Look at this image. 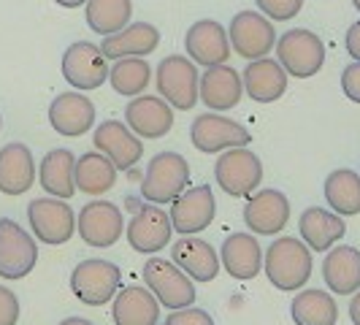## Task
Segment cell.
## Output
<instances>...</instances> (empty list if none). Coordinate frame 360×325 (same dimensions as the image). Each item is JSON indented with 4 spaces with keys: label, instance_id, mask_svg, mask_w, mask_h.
Segmentation results:
<instances>
[{
    "label": "cell",
    "instance_id": "cb8c5ba5",
    "mask_svg": "<svg viewBox=\"0 0 360 325\" xmlns=\"http://www.w3.org/2000/svg\"><path fill=\"white\" fill-rule=\"evenodd\" d=\"M241 84L244 92L257 103H276L288 92V73L276 60L260 57L250 60L247 71L241 73Z\"/></svg>",
    "mask_w": 360,
    "mask_h": 325
},
{
    "label": "cell",
    "instance_id": "d6986e66",
    "mask_svg": "<svg viewBox=\"0 0 360 325\" xmlns=\"http://www.w3.org/2000/svg\"><path fill=\"white\" fill-rule=\"evenodd\" d=\"M125 125L139 139H162L174 127V108L160 95H136L125 106Z\"/></svg>",
    "mask_w": 360,
    "mask_h": 325
},
{
    "label": "cell",
    "instance_id": "9c48e42d",
    "mask_svg": "<svg viewBox=\"0 0 360 325\" xmlns=\"http://www.w3.org/2000/svg\"><path fill=\"white\" fill-rule=\"evenodd\" d=\"M228 41H231V49L250 63L271 54L276 44V30H274V22L263 17L260 11H238L228 25Z\"/></svg>",
    "mask_w": 360,
    "mask_h": 325
},
{
    "label": "cell",
    "instance_id": "ba28073f",
    "mask_svg": "<svg viewBox=\"0 0 360 325\" xmlns=\"http://www.w3.org/2000/svg\"><path fill=\"white\" fill-rule=\"evenodd\" d=\"M63 79L79 92L98 90L108 82V60L92 41H73L63 52Z\"/></svg>",
    "mask_w": 360,
    "mask_h": 325
},
{
    "label": "cell",
    "instance_id": "4316f807",
    "mask_svg": "<svg viewBox=\"0 0 360 325\" xmlns=\"http://www.w3.org/2000/svg\"><path fill=\"white\" fill-rule=\"evenodd\" d=\"M219 263L233 279H255L263 271V250L257 244V238L250 234H231L222 241L219 250Z\"/></svg>",
    "mask_w": 360,
    "mask_h": 325
},
{
    "label": "cell",
    "instance_id": "d6a6232c",
    "mask_svg": "<svg viewBox=\"0 0 360 325\" xmlns=\"http://www.w3.org/2000/svg\"><path fill=\"white\" fill-rule=\"evenodd\" d=\"M325 200L339 217L360 215V174L352 168H336L325 179Z\"/></svg>",
    "mask_w": 360,
    "mask_h": 325
},
{
    "label": "cell",
    "instance_id": "74e56055",
    "mask_svg": "<svg viewBox=\"0 0 360 325\" xmlns=\"http://www.w3.org/2000/svg\"><path fill=\"white\" fill-rule=\"evenodd\" d=\"M19 323V298L14 290L0 285V325H17Z\"/></svg>",
    "mask_w": 360,
    "mask_h": 325
},
{
    "label": "cell",
    "instance_id": "f6af8a7d",
    "mask_svg": "<svg viewBox=\"0 0 360 325\" xmlns=\"http://www.w3.org/2000/svg\"><path fill=\"white\" fill-rule=\"evenodd\" d=\"M0 130H3V117H0Z\"/></svg>",
    "mask_w": 360,
    "mask_h": 325
},
{
    "label": "cell",
    "instance_id": "ab89813d",
    "mask_svg": "<svg viewBox=\"0 0 360 325\" xmlns=\"http://www.w3.org/2000/svg\"><path fill=\"white\" fill-rule=\"evenodd\" d=\"M344 46H347V52L349 57L360 63V19L355 25H349V30H347V38H344Z\"/></svg>",
    "mask_w": 360,
    "mask_h": 325
},
{
    "label": "cell",
    "instance_id": "1f68e13d",
    "mask_svg": "<svg viewBox=\"0 0 360 325\" xmlns=\"http://www.w3.org/2000/svg\"><path fill=\"white\" fill-rule=\"evenodd\" d=\"M290 317L295 325H336L339 307L325 290H301L290 304Z\"/></svg>",
    "mask_w": 360,
    "mask_h": 325
},
{
    "label": "cell",
    "instance_id": "8fae6325",
    "mask_svg": "<svg viewBox=\"0 0 360 325\" xmlns=\"http://www.w3.org/2000/svg\"><path fill=\"white\" fill-rule=\"evenodd\" d=\"M27 222L38 241L49 247H60L76 234L73 209L63 198H36L27 206Z\"/></svg>",
    "mask_w": 360,
    "mask_h": 325
},
{
    "label": "cell",
    "instance_id": "7bdbcfd3",
    "mask_svg": "<svg viewBox=\"0 0 360 325\" xmlns=\"http://www.w3.org/2000/svg\"><path fill=\"white\" fill-rule=\"evenodd\" d=\"M60 325H92L90 320H84V317H68V320H63Z\"/></svg>",
    "mask_w": 360,
    "mask_h": 325
},
{
    "label": "cell",
    "instance_id": "7402d4cb",
    "mask_svg": "<svg viewBox=\"0 0 360 325\" xmlns=\"http://www.w3.org/2000/svg\"><path fill=\"white\" fill-rule=\"evenodd\" d=\"M244 84H241V73L231 65H212L198 79V101H203L214 111H228L241 103Z\"/></svg>",
    "mask_w": 360,
    "mask_h": 325
},
{
    "label": "cell",
    "instance_id": "d590c367",
    "mask_svg": "<svg viewBox=\"0 0 360 325\" xmlns=\"http://www.w3.org/2000/svg\"><path fill=\"white\" fill-rule=\"evenodd\" d=\"M255 3L260 14L269 17L271 22H288L304 8V0H255Z\"/></svg>",
    "mask_w": 360,
    "mask_h": 325
},
{
    "label": "cell",
    "instance_id": "7c38bea8",
    "mask_svg": "<svg viewBox=\"0 0 360 325\" xmlns=\"http://www.w3.org/2000/svg\"><path fill=\"white\" fill-rule=\"evenodd\" d=\"M38 247L33 236L14 219H0V276L3 279H25L36 269Z\"/></svg>",
    "mask_w": 360,
    "mask_h": 325
},
{
    "label": "cell",
    "instance_id": "484cf974",
    "mask_svg": "<svg viewBox=\"0 0 360 325\" xmlns=\"http://www.w3.org/2000/svg\"><path fill=\"white\" fill-rule=\"evenodd\" d=\"M298 231L309 250L314 253H328L330 247H336V241H342L347 234V225L336 212H328L320 206H309L298 217Z\"/></svg>",
    "mask_w": 360,
    "mask_h": 325
},
{
    "label": "cell",
    "instance_id": "f35d334b",
    "mask_svg": "<svg viewBox=\"0 0 360 325\" xmlns=\"http://www.w3.org/2000/svg\"><path fill=\"white\" fill-rule=\"evenodd\" d=\"M342 90L352 103H360V63L355 60L342 71Z\"/></svg>",
    "mask_w": 360,
    "mask_h": 325
},
{
    "label": "cell",
    "instance_id": "9a60e30c",
    "mask_svg": "<svg viewBox=\"0 0 360 325\" xmlns=\"http://www.w3.org/2000/svg\"><path fill=\"white\" fill-rule=\"evenodd\" d=\"M184 52L195 65H203V68L222 65L231 57L228 30L217 19H198L184 33Z\"/></svg>",
    "mask_w": 360,
    "mask_h": 325
},
{
    "label": "cell",
    "instance_id": "2e32d148",
    "mask_svg": "<svg viewBox=\"0 0 360 325\" xmlns=\"http://www.w3.org/2000/svg\"><path fill=\"white\" fill-rule=\"evenodd\" d=\"M130 250L141 255H155L160 253L162 247H168L171 241V217L162 212L160 206H136V212L130 217L125 228Z\"/></svg>",
    "mask_w": 360,
    "mask_h": 325
},
{
    "label": "cell",
    "instance_id": "83f0119b",
    "mask_svg": "<svg viewBox=\"0 0 360 325\" xmlns=\"http://www.w3.org/2000/svg\"><path fill=\"white\" fill-rule=\"evenodd\" d=\"M323 276L325 285L336 295H352L360 290V250L358 247H330L323 260Z\"/></svg>",
    "mask_w": 360,
    "mask_h": 325
},
{
    "label": "cell",
    "instance_id": "3957f363",
    "mask_svg": "<svg viewBox=\"0 0 360 325\" xmlns=\"http://www.w3.org/2000/svg\"><path fill=\"white\" fill-rule=\"evenodd\" d=\"M214 179L231 198H250L263 181V162L247 146L219 152L214 162Z\"/></svg>",
    "mask_w": 360,
    "mask_h": 325
},
{
    "label": "cell",
    "instance_id": "60d3db41",
    "mask_svg": "<svg viewBox=\"0 0 360 325\" xmlns=\"http://www.w3.org/2000/svg\"><path fill=\"white\" fill-rule=\"evenodd\" d=\"M349 320H352V325H360V290L352 293V301H349Z\"/></svg>",
    "mask_w": 360,
    "mask_h": 325
},
{
    "label": "cell",
    "instance_id": "4fadbf2b",
    "mask_svg": "<svg viewBox=\"0 0 360 325\" xmlns=\"http://www.w3.org/2000/svg\"><path fill=\"white\" fill-rule=\"evenodd\" d=\"M171 228L181 236H195L206 231L217 215V200L209 184H198V187H187L171 200Z\"/></svg>",
    "mask_w": 360,
    "mask_h": 325
},
{
    "label": "cell",
    "instance_id": "d4e9b609",
    "mask_svg": "<svg viewBox=\"0 0 360 325\" xmlns=\"http://www.w3.org/2000/svg\"><path fill=\"white\" fill-rule=\"evenodd\" d=\"M36 181V160L30 146L6 144L0 149V193L3 196H22Z\"/></svg>",
    "mask_w": 360,
    "mask_h": 325
},
{
    "label": "cell",
    "instance_id": "44dd1931",
    "mask_svg": "<svg viewBox=\"0 0 360 325\" xmlns=\"http://www.w3.org/2000/svg\"><path fill=\"white\" fill-rule=\"evenodd\" d=\"M160 46V30L149 22H127L120 33L103 36L101 52L106 60H122V57H146Z\"/></svg>",
    "mask_w": 360,
    "mask_h": 325
},
{
    "label": "cell",
    "instance_id": "6da1fadb",
    "mask_svg": "<svg viewBox=\"0 0 360 325\" xmlns=\"http://www.w3.org/2000/svg\"><path fill=\"white\" fill-rule=\"evenodd\" d=\"M263 271L276 290L282 293L301 290L311 276V250L301 238L282 236L271 241V247L263 255Z\"/></svg>",
    "mask_w": 360,
    "mask_h": 325
},
{
    "label": "cell",
    "instance_id": "30bf717a",
    "mask_svg": "<svg viewBox=\"0 0 360 325\" xmlns=\"http://www.w3.org/2000/svg\"><path fill=\"white\" fill-rule=\"evenodd\" d=\"M190 141L203 155H219L233 146H250V130L222 114H198L190 125Z\"/></svg>",
    "mask_w": 360,
    "mask_h": 325
},
{
    "label": "cell",
    "instance_id": "f1b7e54d",
    "mask_svg": "<svg viewBox=\"0 0 360 325\" xmlns=\"http://www.w3.org/2000/svg\"><path fill=\"white\" fill-rule=\"evenodd\" d=\"M111 317H114V325H158L160 304L149 293V288L130 285L114 295Z\"/></svg>",
    "mask_w": 360,
    "mask_h": 325
},
{
    "label": "cell",
    "instance_id": "7a4b0ae2",
    "mask_svg": "<svg viewBox=\"0 0 360 325\" xmlns=\"http://www.w3.org/2000/svg\"><path fill=\"white\" fill-rule=\"evenodd\" d=\"M276 63L292 79H311L323 71L325 65V44L317 33L307 27H292L276 38Z\"/></svg>",
    "mask_w": 360,
    "mask_h": 325
},
{
    "label": "cell",
    "instance_id": "e575fe53",
    "mask_svg": "<svg viewBox=\"0 0 360 325\" xmlns=\"http://www.w3.org/2000/svg\"><path fill=\"white\" fill-rule=\"evenodd\" d=\"M108 82L117 95L136 98V95H144V90L149 87L152 68L144 57H122V60H114V65L108 68Z\"/></svg>",
    "mask_w": 360,
    "mask_h": 325
},
{
    "label": "cell",
    "instance_id": "e0dca14e",
    "mask_svg": "<svg viewBox=\"0 0 360 325\" xmlns=\"http://www.w3.org/2000/svg\"><path fill=\"white\" fill-rule=\"evenodd\" d=\"M92 144L101 155H106L114 162L117 171H130L144 155V144L141 139L120 120H106L95 127L92 133Z\"/></svg>",
    "mask_w": 360,
    "mask_h": 325
},
{
    "label": "cell",
    "instance_id": "8992f818",
    "mask_svg": "<svg viewBox=\"0 0 360 325\" xmlns=\"http://www.w3.org/2000/svg\"><path fill=\"white\" fill-rule=\"evenodd\" d=\"M144 282L165 309H184L195 304V285L174 260L149 257L144 263Z\"/></svg>",
    "mask_w": 360,
    "mask_h": 325
},
{
    "label": "cell",
    "instance_id": "4dcf8cb0",
    "mask_svg": "<svg viewBox=\"0 0 360 325\" xmlns=\"http://www.w3.org/2000/svg\"><path fill=\"white\" fill-rule=\"evenodd\" d=\"M73 158L71 149H52L44 155L41 160V171H38V179H41V187L54 196V198L68 200L76 193V181H73Z\"/></svg>",
    "mask_w": 360,
    "mask_h": 325
},
{
    "label": "cell",
    "instance_id": "836d02e7",
    "mask_svg": "<svg viewBox=\"0 0 360 325\" xmlns=\"http://www.w3.org/2000/svg\"><path fill=\"white\" fill-rule=\"evenodd\" d=\"M133 17V0H87L84 3V19L92 33L111 36L120 33Z\"/></svg>",
    "mask_w": 360,
    "mask_h": 325
},
{
    "label": "cell",
    "instance_id": "277c9868",
    "mask_svg": "<svg viewBox=\"0 0 360 325\" xmlns=\"http://www.w3.org/2000/svg\"><path fill=\"white\" fill-rule=\"evenodd\" d=\"M198 68L190 57L184 54H168L162 57L158 71H155V84L160 98L171 108L190 111L198 103Z\"/></svg>",
    "mask_w": 360,
    "mask_h": 325
},
{
    "label": "cell",
    "instance_id": "5b68a950",
    "mask_svg": "<svg viewBox=\"0 0 360 325\" xmlns=\"http://www.w3.org/2000/svg\"><path fill=\"white\" fill-rule=\"evenodd\" d=\"M190 184V162L179 152H158L146 165L141 196L149 203H171Z\"/></svg>",
    "mask_w": 360,
    "mask_h": 325
},
{
    "label": "cell",
    "instance_id": "ffe728a7",
    "mask_svg": "<svg viewBox=\"0 0 360 325\" xmlns=\"http://www.w3.org/2000/svg\"><path fill=\"white\" fill-rule=\"evenodd\" d=\"M49 125L65 139H79L95 125V103L82 92H63L49 103Z\"/></svg>",
    "mask_w": 360,
    "mask_h": 325
},
{
    "label": "cell",
    "instance_id": "52a82bcc",
    "mask_svg": "<svg viewBox=\"0 0 360 325\" xmlns=\"http://www.w3.org/2000/svg\"><path fill=\"white\" fill-rule=\"evenodd\" d=\"M120 282H122V271L117 269L111 260H103V257L82 260L71 271L73 295L82 304H87V307H103V304H108L117 295Z\"/></svg>",
    "mask_w": 360,
    "mask_h": 325
},
{
    "label": "cell",
    "instance_id": "ee69618b",
    "mask_svg": "<svg viewBox=\"0 0 360 325\" xmlns=\"http://www.w3.org/2000/svg\"><path fill=\"white\" fill-rule=\"evenodd\" d=\"M352 6H355V8L360 11V0H352Z\"/></svg>",
    "mask_w": 360,
    "mask_h": 325
},
{
    "label": "cell",
    "instance_id": "ac0fdd59",
    "mask_svg": "<svg viewBox=\"0 0 360 325\" xmlns=\"http://www.w3.org/2000/svg\"><path fill=\"white\" fill-rule=\"evenodd\" d=\"M244 222L257 236H274L290 222V200L282 190H257L247 198Z\"/></svg>",
    "mask_w": 360,
    "mask_h": 325
},
{
    "label": "cell",
    "instance_id": "8d00e7d4",
    "mask_svg": "<svg viewBox=\"0 0 360 325\" xmlns=\"http://www.w3.org/2000/svg\"><path fill=\"white\" fill-rule=\"evenodd\" d=\"M165 325H214L212 314L195 307L171 309V314L165 317Z\"/></svg>",
    "mask_w": 360,
    "mask_h": 325
},
{
    "label": "cell",
    "instance_id": "5bb4252c",
    "mask_svg": "<svg viewBox=\"0 0 360 325\" xmlns=\"http://www.w3.org/2000/svg\"><path fill=\"white\" fill-rule=\"evenodd\" d=\"M76 231L84 244H90L95 250H106L120 241V236L125 231V219H122L120 206H114L108 200H90L79 212Z\"/></svg>",
    "mask_w": 360,
    "mask_h": 325
},
{
    "label": "cell",
    "instance_id": "f546056e",
    "mask_svg": "<svg viewBox=\"0 0 360 325\" xmlns=\"http://www.w3.org/2000/svg\"><path fill=\"white\" fill-rule=\"evenodd\" d=\"M73 181H76L79 193L103 196V193H108L117 184V168L98 149L95 152H84L79 160L73 162Z\"/></svg>",
    "mask_w": 360,
    "mask_h": 325
},
{
    "label": "cell",
    "instance_id": "b9f144b4",
    "mask_svg": "<svg viewBox=\"0 0 360 325\" xmlns=\"http://www.w3.org/2000/svg\"><path fill=\"white\" fill-rule=\"evenodd\" d=\"M57 6H63V8H79V6H84L87 0H54Z\"/></svg>",
    "mask_w": 360,
    "mask_h": 325
},
{
    "label": "cell",
    "instance_id": "603a6c76",
    "mask_svg": "<svg viewBox=\"0 0 360 325\" xmlns=\"http://www.w3.org/2000/svg\"><path fill=\"white\" fill-rule=\"evenodd\" d=\"M171 260L195 282H214L219 274V255L198 236H181L171 247Z\"/></svg>",
    "mask_w": 360,
    "mask_h": 325
}]
</instances>
